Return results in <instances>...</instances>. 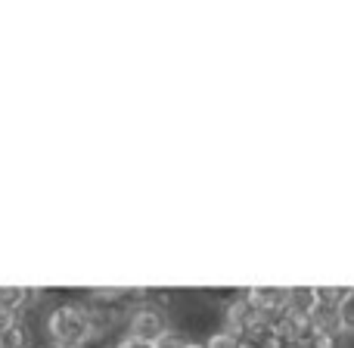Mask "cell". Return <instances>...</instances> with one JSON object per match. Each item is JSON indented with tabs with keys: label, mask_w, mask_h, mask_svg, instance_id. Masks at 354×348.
Returning a JSON list of instances; mask_svg holds the SVG:
<instances>
[{
	"label": "cell",
	"mask_w": 354,
	"mask_h": 348,
	"mask_svg": "<svg viewBox=\"0 0 354 348\" xmlns=\"http://www.w3.org/2000/svg\"><path fill=\"white\" fill-rule=\"evenodd\" d=\"M311 330H317L320 336L333 339V342H339V336H342V324H339V311L330 305H317L311 314Z\"/></svg>",
	"instance_id": "obj_6"
},
{
	"label": "cell",
	"mask_w": 354,
	"mask_h": 348,
	"mask_svg": "<svg viewBox=\"0 0 354 348\" xmlns=\"http://www.w3.org/2000/svg\"><path fill=\"white\" fill-rule=\"evenodd\" d=\"M336 311H339V324H342V333H354V286L342 293V299H339Z\"/></svg>",
	"instance_id": "obj_9"
},
{
	"label": "cell",
	"mask_w": 354,
	"mask_h": 348,
	"mask_svg": "<svg viewBox=\"0 0 354 348\" xmlns=\"http://www.w3.org/2000/svg\"><path fill=\"white\" fill-rule=\"evenodd\" d=\"M314 293H317V305H330V308H336L345 289H342V286H314Z\"/></svg>",
	"instance_id": "obj_11"
},
{
	"label": "cell",
	"mask_w": 354,
	"mask_h": 348,
	"mask_svg": "<svg viewBox=\"0 0 354 348\" xmlns=\"http://www.w3.org/2000/svg\"><path fill=\"white\" fill-rule=\"evenodd\" d=\"M118 348H153V345H149V342H137V339H128V336H124L122 342H118Z\"/></svg>",
	"instance_id": "obj_14"
},
{
	"label": "cell",
	"mask_w": 354,
	"mask_h": 348,
	"mask_svg": "<svg viewBox=\"0 0 354 348\" xmlns=\"http://www.w3.org/2000/svg\"><path fill=\"white\" fill-rule=\"evenodd\" d=\"M245 302L258 314V320L270 324L286 308V286H252L245 289Z\"/></svg>",
	"instance_id": "obj_3"
},
{
	"label": "cell",
	"mask_w": 354,
	"mask_h": 348,
	"mask_svg": "<svg viewBox=\"0 0 354 348\" xmlns=\"http://www.w3.org/2000/svg\"><path fill=\"white\" fill-rule=\"evenodd\" d=\"M31 299L28 286H0V311L6 314H19V308Z\"/></svg>",
	"instance_id": "obj_8"
},
{
	"label": "cell",
	"mask_w": 354,
	"mask_h": 348,
	"mask_svg": "<svg viewBox=\"0 0 354 348\" xmlns=\"http://www.w3.org/2000/svg\"><path fill=\"white\" fill-rule=\"evenodd\" d=\"M47 333L53 348H84L93 339L91 311L81 305H59L53 308L47 320Z\"/></svg>",
	"instance_id": "obj_1"
},
{
	"label": "cell",
	"mask_w": 354,
	"mask_h": 348,
	"mask_svg": "<svg viewBox=\"0 0 354 348\" xmlns=\"http://www.w3.org/2000/svg\"><path fill=\"white\" fill-rule=\"evenodd\" d=\"M187 348H202V345H193V342H189V345H187Z\"/></svg>",
	"instance_id": "obj_15"
},
{
	"label": "cell",
	"mask_w": 354,
	"mask_h": 348,
	"mask_svg": "<svg viewBox=\"0 0 354 348\" xmlns=\"http://www.w3.org/2000/svg\"><path fill=\"white\" fill-rule=\"evenodd\" d=\"M202 348H239V339H233V336H227V333H214L212 339H208Z\"/></svg>",
	"instance_id": "obj_13"
},
{
	"label": "cell",
	"mask_w": 354,
	"mask_h": 348,
	"mask_svg": "<svg viewBox=\"0 0 354 348\" xmlns=\"http://www.w3.org/2000/svg\"><path fill=\"white\" fill-rule=\"evenodd\" d=\"M314 308H317V293L314 286H286V311L299 314V318L311 320Z\"/></svg>",
	"instance_id": "obj_5"
},
{
	"label": "cell",
	"mask_w": 354,
	"mask_h": 348,
	"mask_svg": "<svg viewBox=\"0 0 354 348\" xmlns=\"http://www.w3.org/2000/svg\"><path fill=\"white\" fill-rule=\"evenodd\" d=\"M289 348H336V342H333V339H326V336H320L317 330H311V327H308L305 336H301L295 345H289Z\"/></svg>",
	"instance_id": "obj_10"
},
{
	"label": "cell",
	"mask_w": 354,
	"mask_h": 348,
	"mask_svg": "<svg viewBox=\"0 0 354 348\" xmlns=\"http://www.w3.org/2000/svg\"><path fill=\"white\" fill-rule=\"evenodd\" d=\"M255 324H261V320H258V314L252 311V305L245 302V295H239V299H233L230 305H227V311H224V333L227 336L239 339Z\"/></svg>",
	"instance_id": "obj_4"
},
{
	"label": "cell",
	"mask_w": 354,
	"mask_h": 348,
	"mask_svg": "<svg viewBox=\"0 0 354 348\" xmlns=\"http://www.w3.org/2000/svg\"><path fill=\"white\" fill-rule=\"evenodd\" d=\"M187 345H189V339L183 336V333H174V330H165L153 342V348H187Z\"/></svg>",
	"instance_id": "obj_12"
},
{
	"label": "cell",
	"mask_w": 354,
	"mask_h": 348,
	"mask_svg": "<svg viewBox=\"0 0 354 348\" xmlns=\"http://www.w3.org/2000/svg\"><path fill=\"white\" fill-rule=\"evenodd\" d=\"M165 314L153 305H143L137 311H131L128 318V339H137V342H149L153 345L156 339L165 333Z\"/></svg>",
	"instance_id": "obj_2"
},
{
	"label": "cell",
	"mask_w": 354,
	"mask_h": 348,
	"mask_svg": "<svg viewBox=\"0 0 354 348\" xmlns=\"http://www.w3.org/2000/svg\"><path fill=\"white\" fill-rule=\"evenodd\" d=\"M239 348H283V342L277 339L274 327L261 320V324H255L252 330H245L239 336Z\"/></svg>",
	"instance_id": "obj_7"
},
{
	"label": "cell",
	"mask_w": 354,
	"mask_h": 348,
	"mask_svg": "<svg viewBox=\"0 0 354 348\" xmlns=\"http://www.w3.org/2000/svg\"><path fill=\"white\" fill-rule=\"evenodd\" d=\"M283 348H289V345H283Z\"/></svg>",
	"instance_id": "obj_16"
}]
</instances>
